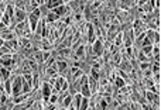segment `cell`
I'll return each mask as SVG.
<instances>
[{"mask_svg": "<svg viewBox=\"0 0 161 110\" xmlns=\"http://www.w3.org/2000/svg\"><path fill=\"white\" fill-rule=\"evenodd\" d=\"M23 93V78L21 76H16V79H13V85H11V96L16 97Z\"/></svg>", "mask_w": 161, "mask_h": 110, "instance_id": "6da1fadb", "label": "cell"}, {"mask_svg": "<svg viewBox=\"0 0 161 110\" xmlns=\"http://www.w3.org/2000/svg\"><path fill=\"white\" fill-rule=\"evenodd\" d=\"M52 95V86L47 82H44L43 83V97H44V102H48L50 96Z\"/></svg>", "mask_w": 161, "mask_h": 110, "instance_id": "7a4b0ae2", "label": "cell"}, {"mask_svg": "<svg viewBox=\"0 0 161 110\" xmlns=\"http://www.w3.org/2000/svg\"><path fill=\"white\" fill-rule=\"evenodd\" d=\"M33 103H34L33 99H27L26 102H23V103H20V105H14L13 110H28L31 106H33Z\"/></svg>", "mask_w": 161, "mask_h": 110, "instance_id": "3957f363", "label": "cell"}, {"mask_svg": "<svg viewBox=\"0 0 161 110\" xmlns=\"http://www.w3.org/2000/svg\"><path fill=\"white\" fill-rule=\"evenodd\" d=\"M93 52L96 54V55H102V52H103V49H105V45H103V41L102 40H96L95 42H93Z\"/></svg>", "mask_w": 161, "mask_h": 110, "instance_id": "277c9868", "label": "cell"}, {"mask_svg": "<svg viewBox=\"0 0 161 110\" xmlns=\"http://www.w3.org/2000/svg\"><path fill=\"white\" fill-rule=\"evenodd\" d=\"M10 76H11V74H10V71L9 69H6L5 66H0V82L3 80H7L10 79Z\"/></svg>", "mask_w": 161, "mask_h": 110, "instance_id": "5b68a950", "label": "cell"}, {"mask_svg": "<svg viewBox=\"0 0 161 110\" xmlns=\"http://www.w3.org/2000/svg\"><path fill=\"white\" fill-rule=\"evenodd\" d=\"M5 47H6V48H9L10 51H16V49H18V47H20V44H18V41H17V40L5 41Z\"/></svg>", "mask_w": 161, "mask_h": 110, "instance_id": "8992f818", "label": "cell"}, {"mask_svg": "<svg viewBox=\"0 0 161 110\" xmlns=\"http://www.w3.org/2000/svg\"><path fill=\"white\" fill-rule=\"evenodd\" d=\"M11 85H13V78L5 80V85H3V89H5V93L7 96H11Z\"/></svg>", "mask_w": 161, "mask_h": 110, "instance_id": "52a82bcc", "label": "cell"}, {"mask_svg": "<svg viewBox=\"0 0 161 110\" xmlns=\"http://www.w3.org/2000/svg\"><path fill=\"white\" fill-rule=\"evenodd\" d=\"M88 40H89V44H93L95 42V31H93V26L92 24H88Z\"/></svg>", "mask_w": 161, "mask_h": 110, "instance_id": "ba28073f", "label": "cell"}, {"mask_svg": "<svg viewBox=\"0 0 161 110\" xmlns=\"http://www.w3.org/2000/svg\"><path fill=\"white\" fill-rule=\"evenodd\" d=\"M2 40L3 41H11V40H16V34L11 33V31H5L2 34Z\"/></svg>", "mask_w": 161, "mask_h": 110, "instance_id": "9c48e42d", "label": "cell"}, {"mask_svg": "<svg viewBox=\"0 0 161 110\" xmlns=\"http://www.w3.org/2000/svg\"><path fill=\"white\" fill-rule=\"evenodd\" d=\"M75 59H83L85 58V47L83 45H81L76 51H75Z\"/></svg>", "mask_w": 161, "mask_h": 110, "instance_id": "30bf717a", "label": "cell"}, {"mask_svg": "<svg viewBox=\"0 0 161 110\" xmlns=\"http://www.w3.org/2000/svg\"><path fill=\"white\" fill-rule=\"evenodd\" d=\"M120 69H124L126 72H130L131 71V66H130V64H129L127 59H123V61L120 62Z\"/></svg>", "mask_w": 161, "mask_h": 110, "instance_id": "8fae6325", "label": "cell"}, {"mask_svg": "<svg viewBox=\"0 0 161 110\" xmlns=\"http://www.w3.org/2000/svg\"><path fill=\"white\" fill-rule=\"evenodd\" d=\"M88 107H89V97H83L78 110H88Z\"/></svg>", "mask_w": 161, "mask_h": 110, "instance_id": "7c38bea8", "label": "cell"}, {"mask_svg": "<svg viewBox=\"0 0 161 110\" xmlns=\"http://www.w3.org/2000/svg\"><path fill=\"white\" fill-rule=\"evenodd\" d=\"M71 103H72V95H68L66 93V96L64 97V102H62V105H64V107H69L71 106Z\"/></svg>", "mask_w": 161, "mask_h": 110, "instance_id": "4fadbf2b", "label": "cell"}, {"mask_svg": "<svg viewBox=\"0 0 161 110\" xmlns=\"http://www.w3.org/2000/svg\"><path fill=\"white\" fill-rule=\"evenodd\" d=\"M123 45V33H119V35L114 40V47H122Z\"/></svg>", "mask_w": 161, "mask_h": 110, "instance_id": "5bb4252c", "label": "cell"}, {"mask_svg": "<svg viewBox=\"0 0 161 110\" xmlns=\"http://www.w3.org/2000/svg\"><path fill=\"white\" fill-rule=\"evenodd\" d=\"M116 31H118V26H112V27L109 28V34H108V38H109V40L114 38V35H116Z\"/></svg>", "mask_w": 161, "mask_h": 110, "instance_id": "9a60e30c", "label": "cell"}, {"mask_svg": "<svg viewBox=\"0 0 161 110\" xmlns=\"http://www.w3.org/2000/svg\"><path fill=\"white\" fill-rule=\"evenodd\" d=\"M41 48H43V49H50V48H52V42H51L50 40H47V38H44Z\"/></svg>", "mask_w": 161, "mask_h": 110, "instance_id": "2e32d148", "label": "cell"}, {"mask_svg": "<svg viewBox=\"0 0 161 110\" xmlns=\"http://www.w3.org/2000/svg\"><path fill=\"white\" fill-rule=\"evenodd\" d=\"M31 85H28L26 80L23 79V93H31Z\"/></svg>", "mask_w": 161, "mask_h": 110, "instance_id": "e0dca14e", "label": "cell"}, {"mask_svg": "<svg viewBox=\"0 0 161 110\" xmlns=\"http://www.w3.org/2000/svg\"><path fill=\"white\" fill-rule=\"evenodd\" d=\"M2 24H5L6 27L7 26H10V17L9 16H7V14H3V16H2Z\"/></svg>", "mask_w": 161, "mask_h": 110, "instance_id": "ac0fdd59", "label": "cell"}, {"mask_svg": "<svg viewBox=\"0 0 161 110\" xmlns=\"http://www.w3.org/2000/svg\"><path fill=\"white\" fill-rule=\"evenodd\" d=\"M150 66H151V65H150V62H141V64H140V69L144 72V71L150 69Z\"/></svg>", "mask_w": 161, "mask_h": 110, "instance_id": "d6986e66", "label": "cell"}, {"mask_svg": "<svg viewBox=\"0 0 161 110\" xmlns=\"http://www.w3.org/2000/svg\"><path fill=\"white\" fill-rule=\"evenodd\" d=\"M58 18H60V17H58L57 14H54L52 11H50V13H48V17H47L48 21H54V20H58Z\"/></svg>", "mask_w": 161, "mask_h": 110, "instance_id": "ffe728a7", "label": "cell"}, {"mask_svg": "<svg viewBox=\"0 0 161 110\" xmlns=\"http://www.w3.org/2000/svg\"><path fill=\"white\" fill-rule=\"evenodd\" d=\"M52 54L50 52V51H45V52H43V62H47L50 58H51Z\"/></svg>", "mask_w": 161, "mask_h": 110, "instance_id": "44dd1931", "label": "cell"}, {"mask_svg": "<svg viewBox=\"0 0 161 110\" xmlns=\"http://www.w3.org/2000/svg\"><path fill=\"white\" fill-rule=\"evenodd\" d=\"M34 59L37 62H43V52H40V51L38 52H35L34 54Z\"/></svg>", "mask_w": 161, "mask_h": 110, "instance_id": "7402d4cb", "label": "cell"}, {"mask_svg": "<svg viewBox=\"0 0 161 110\" xmlns=\"http://www.w3.org/2000/svg\"><path fill=\"white\" fill-rule=\"evenodd\" d=\"M48 102H50L51 105H55V103L58 102V96H57V95H51V96H50V99H48Z\"/></svg>", "mask_w": 161, "mask_h": 110, "instance_id": "603a6c76", "label": "cell"}, {"mask_svg": "<svg viewBox=\"0 0 161 110\" xmlns=\"http://www.w3.org/2000/svg\"><path fill=\"white\" fill-rule=\"evenodd\" d=\"M116 85L120 86V88H123V86H124V80H123L122 78H116Z\"/></svg>", "mask_w": 161, "mask_h": 110, "instance_id": "cb8c5ba5", "label": "cell"}, {"mask_svg": "<svg viewBox=\"0 0 161 110\" xmlns=\"http://www.w3.org/2000/svg\"><path fill=\"white\" fill-rule=\"evenodd\" d=\"M120 59H122L120 54H114V62H116V64H120Z\"/></svg>", "mask_w": 161, "mask_h": 110, "instance_id": "d4e9b609", "label": "cell"}, {"mask_svg": "<svg viewBox=\"0 0 161 110\" xmlns=\"http://www.w3.org/2000/svg\"><path fill=\"white\" fill-rule=\"evenodd\" d=\"M3 45H5V41H3V40H2V38H0V48H2Z\"/></svg>", "mask_w": 161, "mask_h": 110, "instance_id": "484cf974", "label": "cell"}]
</instances>
